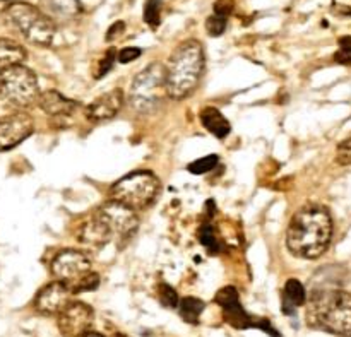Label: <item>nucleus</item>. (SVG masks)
Masks as SVG:
<instances>
[{"label": "nucleus", "instance_id": "nucleus-1", "mask_svg": "<svg viewBox=\"0 0 351 337\" xmlns=\"http://www.w3.org/2000/svg\"><path fill=\"white\" fill-rule=\"evenodd\" d=\"M331 238V214L321 204H305L298 209L287 229V247L298 259H319L329 249Z\"/></svg>", "mask_w": 351, "mask_h": 337}, {"label": "nucleus", "instance_id": "nucleus-2", "mask_svg": "<svg viewBox=\"0 0 351 337\" xmlns=\"http://www.w3.org/2000/svg\"><path fill=\"white\" fill-rule=\"evenodd\" d=\"M307 322L339 337H351V293L335 288H319L307 298Z\"/></svg>", "mask_w": 351, "mask_h": 337}, {"label": "nucleus", "instance_id": "nucleus-3", "mask_svg": "<svg viewBox=\"0 0 351 337\" xmlns=\"http://www.w3.org/2000/svg\"><path fill=\"white\" fill-rule=\"evenodd\" d=\"M204 65V48L197 40H187L178 45L165 65L168 96L173 99L191 96L201 82Z\"/></svg>", "mask_w": 351, "mask_h": 337}, {"label": "nucleus", "instance_id": "nucleus-4", "mask_svg": "<svg viewBox=\"0 0 351 337\" xmlns=\"http://www.w3.org/2000/svg\"><path fill=\"white\" fill-rule=\"evenodd\" d=\"M3 19L10 27L23 34L29 43L38 47H48L55 38V23L40 9L27 2H10L2 12Z\"/></svg>", "mask_w": 351, "mask_h": 337}, {"label": "nucleus", "instance_id": "nucleus-5", "mask_svg": "<svg viewBox=\"0 0 351 337\" xmlns=\"http://www.w3.org/2000/svg\"><path fill=\"white\" fill-rule=\"evenodd\" d=\"M51 274L74 295L95 291L99 286V276L93 271L91 260L81 250L58 252L51 260Z\"/></svg>", "mask_w": 351, "mask_h": 337}, {"label": "nucleus", "instance_id": "nucleus-6", "mask_svg": "<svg viewBox=\"0 0 351 337\" xmlns=\"http://www.w3.org/2000/svg\"><path fill=\"white\" fill-rule=\"evenodd\" d=\"M167 96V71L165 65L154 62L134 77L129 91V105L136 112L149 115L161 108Z\"/></svg>", "mask_w": 351, "mask_h": 337}, {"label": "nucleus", "instance_id": "nucleus-7", "mask_svg": "<svg viewBox=\"0 0 351 337\" xmlns=\"http://www.w3.org/2000/svg\"><path fill=\"white\" fill-rule=\"evenodd\" d=\"M160 180L151 171H134L120 178L110 188V201L120 202L134 211L146 209L160 194Z\"/></svg>", "mask_w": 351, "mask_h": 337}, {"label": "nucleus", "instance_id": "nucleus-8", "mask_svg": "<svg viewBox=\"0 0 351 337\" xmlns=\"http://www.w3.org/2000/svg\"><path fill=\"white\" fill-rule=\"evenodd\" d=\"M36 74L21 65L0 72V101L14 108H27L40 99Z\"/></svg>", "mask_w": 351, "mask_h": 337}, {"label": "nucleus", "instance_id": "nucleus-9", "mask_svg": "<svg viewBox=\"0 0 351 337\" xmlns=\"http://www.w3.org/2000/svg\"><path fill=\"white\" fill-rule=\"evenodd\" d=\"M215 301L221 307L223 315H225V321L228 322L232 327L235 329L256 327V329H263V331H266L269 336L281 337L273 327H271L269 322L264 321V319L252 317V315H249L245 310H243V307L240 305L239 293H237V290L233 286H225L223 290H219L218 295H216Z\"/></svg>", "mask_w": 351, "mask_h": 337}, {"label": "nucleus", "instance_id": "nucleus-10", "mask_svg": "<svg viewBox=\"0 0 351 337\" xmlns=\"http://www.w3.org/2000/svg\"><path fill=\"white\" fill-rule=\"evenodd\" d=\"M99 211L108 221L113 233V240H117L120 247L125 245L136 235L137 228H139V218L136 214L137 211L115 201H108L105 205L99 208Z\"/></svg>", "mask_w": 351, "mask_h": 337}, {"label": "nucleus", "instance_id": "nucleus-11", "mask_svg": "<svg viewBox=\"0 0 351 337\" xmlns=\"http://www.w3.org/2000/svg\"><path fill=\"white\" fill-rule=\"evenodd\" d=\"M58 331L64 337H82L91 332L95 322V310L82 301L72 300L60 314L57 315Z\"/></svg>", "mask_w": 351, "mask_h": 337}, {"label": "nucleus", "instance_id": "nucleus-12", "mask_svg": "<svg viewBox=\"0 0 351 337\" xmlns=\"http://www.w3.org/2000/svg\"><path fill=\"white\" fill-rule=\"evenodd\" d=\"M74 235L81 245L91 250L103 249L106 243L113 240L112 228H110L108 221H106V218L101 214L99 209H96L91 216H88V218L79 223Z\"/></svg>", "mask_w": 351, "mask_h": 337}, {"label": "nucleus", "instance_id": "nucleus-13", "mask_svg": "<svg viewBox=\"0 0 351 337\" xmlns=\"http://www.w3.org/2000/svg\"><path fill=\"white\" fill-rule=\"evenodd\" d=\"M34 122L27 113L17 112L0 118V151L19 146L33 134Z\"/></svg>", "mask_w": 351, "mask_h": 337}, {"label": "nucleus", "instance_id": "nucleus-14", "mask_svg": "<svg viewBox=\"0 0 351 337\" xmlns=\"http://www.w3.org/2000/svg\"><path fill=\"white\" fill-rule=\"evenodd\" d=\"M72 297H74V293L69 290V286H65L60 281H53L36 295L34 308L43 315H58L71 303Z\"/></svg>", "mask_w": 351, "mask_h": 337}, {"label": "nucleus", "instance_id": "nucleus-15", "mask_svg": "<svg viewBox=\"0 0 351 337\" xmlns=\"http://www.w3.org/2000/svg\"><path fill=\"white\" fill-rule=\"evenodd\" d=\"M38 105H40V108L48 116H51V122H55V125H57V122H67V120H71V116L81 108V105L77 101L65 98L58 91L41 92L40 99H38Z\"/></svg>", "mask_w": 351, "mask_h": 337}, {"label": "nucleus", "instance_id": "nucleus-16", "mask_svg": "<svg viewBox=\"0 0 351 337\" xmlns=\"http://www.w3.org/2000/svg\"><path fill=\"white\" fill-rule=\"evenodd\" d=\"M123 105V92L122 89H113V91L105 92L95 101L89 103L84 108V115L89 122L99 123L112 120L117 113L120 112Z\"/></svg>", "mask_w": 351, "mask_h": 337}, {"label": "nucleus", "instance_id": "nucleus-17", "mask_svg": "<svg viewBox=\"0 0 351 337\" xmlns=\"http://www.w3.org/2000/svg\"><path fill=\"white\" fill-rule=\"evenodd\" d=\"M40 9L57 23L77 17L82 12V3L79 0H40Z\"/></svg>", "mask_w": 351, "mask_h": 337}, {"label": "nucleus", "instance_id": "nucleus-18", "mask_svg": "<svg viewBox=\"0 0 351 337\" xmlns=\"http://www.w3.org/2000/svg\"><path fill=\"white\" fill-rule=\"evenodd\" d=\"M201 123L218 139H225L230 132H232V127H230L228 120L223 116V113L219 112L215 106H206L201 112Z\"/></svg>", "mask_w": 351, "mask_h": 337}, {"label": "nucleus", "instance_id": "nucleus-19", "mask_svg": "<svg viewBox=\"0 0 351 337\" xmlns=\"http://www.w3.org/2000/svg\"><path fill=\"white\" fill-rule=\"evenodd\" d=\"M24 60H26V50L23 45L9 38H0V72L14 65H21Z\"/></svg>", "mask_w": 351, "mask_h": 337}, {"label": "nucleus", "instance_id": "nucleus-20", "mask_svg": "<svg viewBox=\"0 0 351 337\" xmlns=\"http://www.w3.org/2000/svg\"><path fill=\"white\" fill-rule=\"evenodd\" d=\"M307 303V291L298 279L287 281L283 290V312L293 315L295 310Z\"/></svg>", "mask_w": 351, "mask_h": 337}, {"label": "nucleus", "instance_id": "nucleus-21", "mask_svg": "<svg viewBox=\"0 0 351 337\" xmlns=\"http://www.w3.org/2000/svg\"><path fill=\"white\" fill-rule=\"evenodd\" d=\"M178 312H180V317L185 322H189V324H199L201 314L204 312V301L194 297L182 298L180 303H178Z\"/></svg>", "mask_w": 351, "mask_h": 337}, {"label": "nucleus", "instance_id": "nucleus-22", "mask_svg": "<svg viewBox=\"0 0 351 337\" xmlns=\"http://www.w3.org/2000/svg\"><path fill=\"white\" fill-rule=\"evenodd\" d=\"M197 236H199V242H201L202 245L209 250V252H213V253L219 252V249H221V243H219L218 233H216L215 226L209 225V223H204V225L199 228Z\"/></svg>", "mask_w": 351, "mask_h": 337}, {"label": "nucleus", "instance_id": "nucleus-23", "mask_svg": "<svg viewBox=\"0 0 351 337\" xmlns=\"http://www.w3.org/2000/svg\"><path fill=\"white\" fill-rule=\"evenodd\" d=\"M161 9H163V2L161 0H146V3H144V21L153 29H156L160 26Z\"/></svg>", "mask_w": 351, "mask_h": 337}, {"label": "nucleus", "instance_id": "nucleus-24", "mask_svg": "<svg viewBox=\"0 0 351 337\" xmlns=\"http://www.w3.org/2000/svg\"><path fill=\"white\" fill-rule=\"evenodd\" d=\"M218 156L216 154H209V156L201 158V160H195L194 163L189 164V171L194 175H204L209 173L211 170H215L216 164H218Z\"/></svg>", "mask_w": 351, "mask_h": 337}, {"label": "nucleus", "instance_id": "nucleus-25", "mask_svg": "<svg viewBox=\"0 0 351 337\" xmlns=\"http://www.w3.org/2000/svg\"><path fill=\"white\" fill-rule=\"evenodd\" d=\"M160 301L167 308H177L180 303L177 291L170 284H160Z\"/></svg>", "mask_w": 351, "mask_h": 337}, {"label": "nucleus", "instance_id": "nucleus-26", "mask_svg": "<svg viewBox=\"0 0 351 337\" xmlns=\"http://www.w3.org/2000/svg\"><path fill=\"white\" fill-rule=\"evenodd\" d=\"M119 57L117 55V51L113 50V48H110L108 51H105V55H103V58L99 60L98 67H96V74H95V79H101L103 75L108 74L110 71H112L113 64H115V58Z\"/></svg>", "mask_w": 351, "mask_h": 337}, {"label": "nucleus", "instance_id": "nucleus-27", "mask_svg": "<svg viewBox=\"0 0 351 337\" xmlns=\"http://www.w3.org/2000/svg\"><path fill=\"white\" fill-rule=\"evenodd\" d=\"M226 29V17L221 16H211L206 21V31H208L211 36H219V34L225 33Z\"/></svg>", "mask_w": 351, "mask_h": 337}, {"label": "nucleus", "instance_id": "nucleus-28", "mask_svg": "<svg viewBox=\"0 0 351 337\" xmlns=\"http://www.w3.org/2000/svg\"><path fill=\"white\" fill-rule=\"evenodd\" d=\"M338 163L351 164V137L338 146Z\"/></svg>", "mask_w": 351, "mask_h": 337}, {"label": "nucleus", "instance_id": "nucleus-29", "mask_svg": "<svg viewBox=\"0 0 351 337\" xmlns=\"http://www.w3.org/2000/svg\"><path fill=\"white\" fill-rule=\"evenodd\" d=\"M141 53H143V51H141V48L127 47V48H123V50L119 51V57H117V58H119L120 64H129V62L139 58Z\"/></svg>", "mask_w": 351, "mask_h": 337}, {"label": "nucleus", "instance_id": "nucleus-30", "mask_svg": "<svg viewBox=\"0 0 351 337\" xmlns=\"http://www.w3.org/2000/svg\"><path fill=\"white\" fill-rule=\"evenodd\" d=\"M235 2L233 0H216L215 2V14L221 17H228L233 12Z\"/></svg>", "mask_w": 351, "mask_h": 337}, {"label": "nucleus", "instance_id": "nucleus-31", "mask_svg": "<svg viewBox=\"0 0 351 337\" xmlns=\"http://www.w3.org/2000/svg\"><path fill=\"white\" fill-rule=\"evenodd\" d=\"M123 29H125V24H123V21H117L113 26H110V29L106 31V41H113L115 38H119L120 34L123 33Z\"/></svg>", "mask_w": 351, "mask_h": 337}, {"label": "nucleus", "instance_id": "nucleus-32", "mask_svg": "<svg viewBox=\"0 0 351 337\" xmlns=\"http://www.w3.org/2000/svg\"><path fill=\"white\" fill-rule=\"evenodd\" d=\"M335 60L338 62V64L351 65V48H341V50L335 55Z\"/></svg>", "mask_w": 351, "mask_h": 337}, {"label": "nucleus", "instance_id": "nucleus-33", "mask_svg": "<svg viewBox=\"0 0 351 337\" xmlns=\"http://www.w3.org/2000/svg\"><path fill=\"white\" fill-rule=\"evenodd\" d=\"M339 47L341 48H351V36H343L339 40Z\"/></svg>", "mask_w": 351, "mask_h": 337}, {"label": "nucleus", "instance_id": "nucleus-34", "mask_svg": "<svg viewBox=\"0 0 351 337\" xmlns=\"http://www.w3.org/2000/svg\"><path fill=\"white\" fill-rule=\"evenodd\" d=\"M82 337H105V336L98 334V332H88V334H86V336H82Z\"/></svg>", "mask_w": 351, "mask_h": 337}, {"label": "nucleus", "instance_id": "nucleus-35", "mask_svg": "<svg viewBox=\"0 0 351 337\" xmlns=\"http://www.w3.org/2000/svg\"><path fill=\"white\" fill-rule=\"evenodd\" d=\"M12 2H16V0H12Z\"/></svg>", "mask_w": 351, "mask_h": 337}]
</instances>
